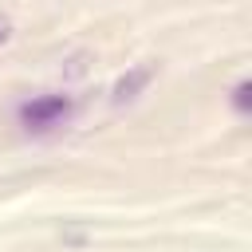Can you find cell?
Here are the masks:
<instances>
[{
	"mask_svg": "<svg viewBox=\"0 0 252 252\" xmlns=\"http://www.w3.org/2000/svg\"><path fill=\"white\" fill-rule=\"evenodd\" d=\"M67 114H71V98H63V94H39L20 106V118L28 130H47L55 122H63Z\"/></svg>",
	"mask_w": 252,
	"mask_h": 252,
	"instance_id": "cell-1",
	"label": "cell"
},
{
	"mask_svg": "<svg viewBox=\"0 0 252 252\" xmlns=\"http://www.w3.org/2000/svg\"><path fill=\"white\" fill-rule=\"evenodd\" d=\"M154 79V67L146 63V67H134L130 75H122L118 83H114V102H130V98H138V91L146 87Z\"/></svg>",
	"mask_w": 252,
	"mask_h": 252,
	"instance_id": "cell-2",
	"label": "cell"
},
{
	"mask_svg": "<svg viewBox=\"0 0 252 252\" xmlns=\"http://www.w3.org/2000/svg\"><path fill=\"white\" fill-rule=\"evenodd\" d=\"M248 94H252V83H248V79L236 83V91H232V106H236V114H248V110H252V98H248Z\"/></svg>",
	"mask_w": 252,
	"mask_h": 252,
	"instance_id": "cell-3",
	"label": "cell"
},
{
	"mask_svg": "<svg viewBox=\"0 0 252 252\" xmlns=\"http://www.w3.org/2000/svg\"><path fill=\"white\" fill-rule=\"evenodd\" d=\"M12 35V24H8V16H0V43Z\"/></svg>",
	"mask_w": 252,
	"mask_h": 252,
	"instance_id": "cell-4",
	"label": "cell"
}]
</instances>
